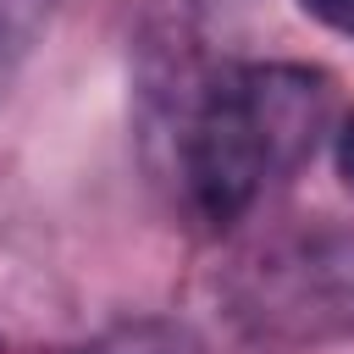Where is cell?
<instances>
[{"label": "cell", "instance_id": "1", "mask_svg": "<svg viewBox=\"0 0 354 354\" xmlns=\"http://www.w3.org/2000/svg\"><path fill=\"white\" fill-rule=\"evenodd\" d=\"M326 77L288 61H221L177 122V177L205 227L243 221L321 138Z\"/></svg>", "mask_w": 354, "mask_h": 354}, {"label": "cell", "instance_id": "2", "mask_svg": "<svg viewBox=\"0 0 354 354\" xmlns=\"http://www.w3.org/2000/svg\"><path fill=\"white\" fill-rule=\"evenodd\" d=\"M232 315L271 343L354 337V227L254 254L232 282Z\"/></svg>", "mask_w": 354, "mask_h": 354}, {"label": "cell", "instance_id": "3", "mask_svg": "<svg viewBox=\"0 0 354 354\" xmlns=\"http://www.w3.org/2000/svg\"><path fill=\"white\" fill-rule=\"evenodd\" d=\"M66 354H205V343L183 326V321H166V315H144V321H127V326H111Z\"/></svg>", "mask_w": 354, "mask_h": 354}, {"label": "cell", "instance_id": "4", "mask_svg": "<svg viewBox=\"0 0 354 354\" xmlns=\"http://www.w3.org/2000/svg\"><path fill=\"white\" fill-rule=\"evenodd\" d=\"M50 11L55 0H0V83L28 61L39 33L50 28Z\"/></svg>", "mask_w": 354, "mask_h": 354}, {"label": "cell", "instance_id": "5", "mask_svg": "<svg viewBox=\"0 0 354 354\" xmlns=\"http://www.w3.org/2000/svg\"><path fill=\"white\" fill-rule=\"evenodd\" d=\"M332 166H337V177H343V188L354 194V111L337 122V133H332Z\"/></svg>", "mask_w": 354, "mask_h": 354}, {"label": "cell", "instance_id": "6", "mask_svg": "<svg viewBox=\"0 0 354 354\" xmlns=\"http://www.w3.org/2000/svg\"><path fill=\"white\" fill-rule=\"evenodd\" d=\"M315 22H326V28H337V33H348L354 39V0H299Z\"/></svg>", "mask_w": 354, "mask_h": 354}]
</instances>
